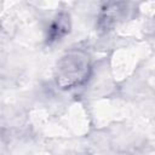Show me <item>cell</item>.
Segmentation results:
<instances>
[{
  "label": "cell",
  "instance_id": "cell-1",
  "mask_svg": "<svg viewBox=\"0 0 155 155\" xmlns=\"http://www.w3.org/2000/svg\"><path fill=\"white\" fill-rule=\"evenodd\" d=\"M88 70V59L81 53L69 54L62 59L58 67V78L57 80L62 86H74L79 84L87 75Z\"/></svg>",
  "mask_w": 155,
  "mask_h": 155
}]
</instances>
